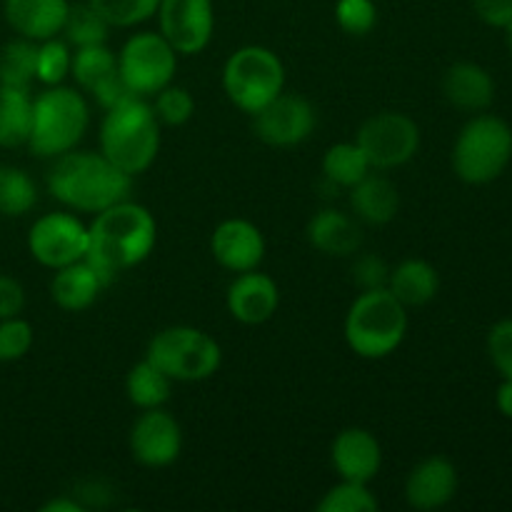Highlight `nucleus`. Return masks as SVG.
Instances as JSON below:
<instances>
[{"mask_svg": "<svg viewBox=\"0 0 512 512\" xmlns=\"http://www.w3.org/2000/svg\"><path fill=\"white\" fill-rule=\"evenodd\" d=\"M512 160V128L498 115H475L453 145V170L463 183L488 185L508 170Z\"/></svg>", "mask_w": 512, "mask_h": 512, "instance_id": "nucleus-6", "label": "nucleus"}, {"mask_svg": "<svg viewBox=\"0 0 512 512\" xmlns=\"http://www.w3.org/2000/svg\"><path fill=\"white\" fill-rule=\"evenodd\" d=\"M253 130L263 143L273 148H293L303 140L310 138V133L318 125V115L310 100H305L298 93H280L278 98L270 100L260 113L253 115Z\"/></svg>", "mask_w": 512, "mask_h": 512, "instance_id": "nucleus-13", "label": "nucleus"}, {"mask_svg": "<svg viewBox=\"0 0 512 512\" xmlns=\"http://www.w3.org/2000/svg\"><path fill=\"white\" fill-rule=\"evenodd\" d=\"M178 53L160 33H135L118 53V73L138 98L160 93L173 83Z\"/></svg>", "mask_w": 512, "mask_h": 512, "instance_id": "nucleus-9", "label": "nucleus"}, {"mask_svg": "<svg viewBox=\"0 0 512 512\" xmlns=\"http://www.w3.org/2000/svg\"><path fill=\"white\" fill-rule=\"evenodd\" d=\"M380 508L378 498L370 493L368 483L343 480L330 488L318 503V512H375Z\"/></svg>", "mask_w": 512, "mask_h": 512, "instance_id": "nucleus-32", "label": "nucleus"}, {"mask_svg": "<svg viewBox=\"0 0 512 512\" xmlns=\"http://www.w3.org/2000/svg\"><path fill=\"white\" fill-rule=\"evenodd\" d=\"M355 143L365 153L370 168L393 170L415 158L420 150V128L410 115L385 110L360 125Z\"/></svg>", "mask_w": 512, "mask_h": 512, "instance_id": "nucleus-10", "label": "nucleus"}, {"mask_svg": "<svg viewBox=\"0 0 512 512\" xmlns=\"http://www.w3.org/2000/svg\"><path fill=\"white\" fill-rule=\"evenodd\" d=\"M495 405H498L500 415L512 420V378H503V383L498 385V393H495Z\"/></svg>", "mask_w": 512, "mask_h": 512, "instance_id": "nucleus-42", "label": "nucleus"}, {"mask_svg": "<svg viewBox=\"0 0 512 512\" xmlns=\"http://www.w3.org/2000/svg\"><path fill=\"white\" fill-rule=\"evenodd\" d=\"M183 450L180 423L163 408L143 410L130 430V453L145 468H165L175 463Z\"/></svg>", "mask_w": 512, "mask_h": 512, "instance_id": "nucleus-14", "label": "nucleus"}, {"mask_svg": "<svg viewBox=\"0 0 512 512\" xmlns=\"http://www.w3.org/2000/svg\"><path fill=\"white\" fill-rule=\"evenodd\" d=\"M408 333V308L388 288L363 290L345 315V343L365 360L393 355Z\"/></svg>", "mask_w": 512, "mask_h": 512, "instance_id": "nucleus-4", "label": "nucleus"}, {"mask_svg": "<svg viewBox=\"0 0 512 512\" xmlns=\"http://www.w3.org/2000/svg\"><path fill=\"white\" fill-rule=\"evenodd\" d=\"M335 20L348 35H368L378 23L375 0H338Z\"/></svg>", "mask_w": 512, "mask_h": 512, "instance_id": "nucleus-37", "label": "nucleus"}, {"mask_svg": "<svg viewBox=\"0 0 512 512\" xmlns=\"http://www.w3.org/2000/svg\"><path fill=\"white\" fill-rule=\"evenodd\" d=\"M305 235H308V243L313 245L318 253L333 255V258L353 255L355 250L360 248V243H363L360 225L355 223L350 215L333 208H325L320 210V213H315L313 218H310Z\"/></svg>", "mask_w": 512, "mask_h": 512, "instance_id": "nucleus-21", "label": "nucleus"}, {"mask_svg": "<svg viewBox=\"0 0 512 512\" xmlns=\"http://www.w3.org/2000/svg\"><path fill=\"white\" fill-rule=\"evenodd\" d=\"M490 363L500 373V378H512V318H503L488 333Z\"/></svg>", "mask_w": 512, "mask_h": 512, "instance_id": "nucleus-38", "label": "nucleus"}, {"mask_svg": "<svg viewBox=\"0 0 512 512\" xmlns=\"http://www.w3.org/2000/svg\"><path fill=\"white\" fill-rule=\"evenodd\" d=\"M280 290L270 275L248 270L238 273V278L228 288V310L238 323L263 325L278 313Z\"/></svg>", "mask_w": 512, "mask_h": 512, "instance_id": "nucleus-17", "label": "nucleus"}, {"mask_svg": "<svg viewBox=\"0 0 512 512\" xmlns=\"http://www.w3.org/2000/svg\"><path fill=\"white\" fill-rule=\"evenodd\" d=\"M350 208L360 220L370 225H388L400 208V195L393 180L385 175L368 173L358 185L350 188Z\"/></svg>", "mask_w": 512, "mask_h": 512, "instance_id": "nucleus-23", "label": "nucleus"}, {"mask_svg": "<svg viewBox=\"0 0 512 512\" xmlns=\"http://www.w3.org/2000/svg\"><path fill=\"white\" fill-rule=\"evenodd\" d=\"M160 35L178 55H198L215 30L213 0H160Z\"/></svg>", "mask_w": 512, "mask_h": 512, "instance_id": "nucleus-12", "label": "nucleus"}, {"mask_svg": "<svg viewBox=\"0 0 512 512\" xmlns=\"http://www.w3.org/2000/svg\"><path fill=\"white\" fill-rule=\"evenodd\" d=\"M110 28H133L158 13L160 0H88Z\"/></svg>", "mask_w": 512, "mask_h": 512, "instance_id": "nucleus-34", "label": "nucleus"}, {"mask_svg": "<svg viewBox=\"0 0 512 512\" xmlns=\"http://www.w3.org/2000/svg\"><path fill=\"white\" fill-rule=\"evenodd\" d=\"M473 8L490 28H505L512 23V0H473Z\"/></svg>", "mask_w": 512, "mask_h": 512, "instance_id": "nucleus-41", "label": "nucleus"}, {"mask_svg": "<svg viewBox=\"0 0 512 512\" xmlns=\"http://www.w3.org/2000/svg\"><path fill=\"white\" fill-rule=\"evenodd\" d=\"M28 93L0 85V148L28 145L33 125V98Z\"/></svg>", "mask_w": 512, "mask_h": 512, "instance_id": "nucleus-26", "label": "nucleus"}, {"mask_svg": "<svg viewBox=\"0 0 512 512\" xmlns=\"http://www.w3.org/2000/svg\"><path fill=\"white\" fill-rule=\"evenodd\" d=\"M330 458H333V468L338 470L340 480L370 483L383 465V448L368 430L348 428L335 438Z\"/></svg>", "mask_w": 512, "mask_h": 512, "instance_id": "nucleus-18", "label": "nucleus"}, {"mask_svg": "<svg viewBox=\"0 0 512 512\" xmlns=\"http://www.w3.org/2000/svg\"><path fill=\"white\" fill-rule=\"evenodd\" d=\"M158 225L145 205L120 200L95 215L88 228L85 260L95 268L108 288L123 270L135 268L153 253Z\"/></svg>", "mask_w": 512, "mask_h": 512, "instance_id": "nucleus-1", "label": "nucleus"}, {"mask_svg": "<svg viewBox=\"0 0 512 512\" xmlns=\"http://www.w3.org/2000/svg\"><path fill=\"white\" fill-rule=\"evenodd\" d=\"M55 163L48 170L50 195L65 208L83 210V213H100L110 205L128 200L133 178L110 163L103 153H68L53 158Z\"/></svg>", "mask_w": 512, "mask_h": 512, "instance_id": "nucleus-2", "label": "nucleus"}, {"mask_svg": "<svg viewBox=\"0 0 512 512\" xmlns=\"http://www.w3.org/2000/svg\"><path fill=\"white\" fill-rule=\"evenodd\" d=\"M40 512H83V505L70 498H55L50 503H45Z\"/></svg>", "mask_w": 512, "mask_h": 512, "instance_id": "nucleus-43", "label": "nucleus"}, {"mask_svg": "<svg viewBox=\"0 0 512 512\" xmlns=\"http://www.w3.org/2000/svg\"><path fill=\"white\" fill-rule=\"evenodd\" d=\"M458 468L443 455L425 458L405 480V500L413 510H440L458 493Z\"/></svg>", "mask_w": 512, "mask_h": 512, "instance_id": "nucleus-16", "label": "nucleus"}, {"mask_svg": "<svg viewBox=\"0 0 512 512\" xmlns=\"http://www.w3.org/2000/svg\"><path fill=\"white\" fill-rule=\"evenodd\" d=\"M28 250L45 268H65L88 253V228L70 213H48L30 228Z\"/></svg>", "mask_w": 512, "mask_h": 512, "instance_id": "nucleus-11", "label": "nucleus"}, {"mask_svg": "<svg viewBox=\"0 0 512 512\" xmlns=\"http://www.w3.org/2000/svg\"><path fill=\"white\" fill-rule=\"evenodd\" d=\"M283 88V60L265 45H243L225 60L223 90L230 103L243 113H260L270 100L283 93Z\"/></svg>", "mask_w": 512, "mask_h": 512, "instance_id": "nucleus-8", "label": "nucleus"}, {"mask_svg": "<svg viewBox=\"0 0 512 512\" xmlns=\"http://www.w3.org/2000/svg\"><path fill=\"white\" fill-rule=\"evenodd\" d=\"M63 33H65V43L75 45V48L100 45L108 40L110 23L90 3H75L70 5L68 18H65V25H63Z\"/></svg>", "mask_w": 512, "mask_h": 512, "instance_id": "nucleus-31", "label": "nucleus"}, {"mask_svg": "<svg viewBox=\"0 0 512 512\" xmlns=\"http://www.w3.org/2000/svg\"><path fill=\"white\" fill-rule=\"evenodd\" d=\"M505 38H508V48H510V53H512V23H508L505 25Z\"/></svg>", "mask_w": 512, "mask_h": 512, "instance_id": "nucleus-44", "label": "nucleus"}, {"mask_svg": "<svg viewBox=\"0 0 512 512\" xmlns=\"http://www.w3.org/2000/svg\"><path fill=\"white\" fill-rule=\"evenodd\" d=\"M35 60H38V43L35 40H10L0 50V85L30 90V83L35 80Z\"/></svg>", "mask_w": 512, "mask_h": 512, "instance_id": "nucleus-29", "label": "nucleus"}, {"mask_svg": "<svg viewBox=\"0 0 512 512\" xmlns=\"http://www.w3.org/2000/svg\"><path fill=\"white\" fill-rule=\"evenodd\" d=\"M70 75L75 83L90 95L100 93L105 85L120 78L118 73V55L108 48L105 43L100 45H85V48H75L73 63H70Z\"/></svg>", "mask_w": 512, "mask_h": 512, "instance_id": "nucleus-25", "label": "nucleus"}, {"mask_svg": "<svg viewBox=\"0 0 512 512\" xmlns=\"http://www.w3.org/2000/svg\"><path fill=\"white\" fill-rule=\"evenodd\" d=\"M25 308V290L15 278L0 275V320L20 315Z\"/></svg>", "mask_w": 512, "mask_h": 512, "instance_id": "nucleus-40", "label": "nucleus"}, {"mask_svg": "<svg viewBox=\"0 0 512 512\" xmlns=\"http://www.w3.org/2000/svg\"><path fill=\"white\" fill-rule=\"evenodd\" d=\"M145 358L175 383H200L218 373L223 350L205 330L193 325H173L150 340Z\"/></svg>", "mask_w": 512, "mask_h": 512, "instance_id": "nucleus-7", "label": "nucleus"}, {"mask_svg": "<svg viewBox=\"0 0 512 512\" xmlns=\"http://www.w3.org/2000/svg\"><path fill=\"white\" fill-rule=\"evenodd\" d=\"M385 288L405 308H420V305H428L430 300H435V295L440 290V275L435 270V265H430L428 260L408 258L398 268L390 270V278Z\"/></svg>", "mask_w": 512, "mask_h": 512, "instance_id": "nucleus-24", "label": "nucleus"}, {"mask_svg": "<svg viewBox=\"0 0 512 512\" xmlns=\"http://www.w3.org/2000/svg\"><path fill=\"white\" fill-rule=\"evenodd\" d=\"M70 63H73V53L65 40H58V35L40 40L35 80H40L43 85H60L70 75Z\"/></svg>", "mask_w": 512, "mask_h": 512, "instance_id": "nucleus-33", "label": "nucleus"}, {"mask_svg": "<svg viewBox=\"0 0 512 512\" xmlns=\"http://www.w3.org/2000/svg\"><path fill=\"white\" fill-rule=\"evenodd\" d=\"M390 278V268L385 265V260L380 255H363V258L355 260L353 265V280L363 290L373 288H385Z\"/></svg>", "mask_w": 512, "mask_h": 512, "instance_id": "nucleus-39", "label": "nucleus"}, {"mask_svg": "<svg viewBox=\"0 0 512 512\" xmlns=\"http://www.w3.org/2000/svg\"><path fill=\"white\" fill-rule=\"evenodd\" d=\"M100 153L130 178L145 173L160 153V120L153 105L143 98H130L105 110Z\"/></svg>", "mask_w": 512, "mask_h": 512, "instance_id": "nucleus-3", "label": "nucleus"}, {"mask_svg": "<svg viewBox=\"0 0 512 512\" xmlns=\"http://www.w3.org/2000/svg\"><path fill=\"white\" fill-rule=\"evenodd\" d=\"M155 115H158L160 123L170 125V128H178L185 125L195 113V100L190 95L188 88L183 85H165L160 93H155Z\"/></svg>", "mask_w": 512, "mask_h": 512, "instance_id": "nucleus-35", "label": "nucleus"}, {"mask_svg": "<svg viewBox=\"0 0 512 512\" xmlns=\"http://www.w3.org/2000/svg\"><path fill=\"white\" fill-rule=\"evenodd\" d=\"M103 288L105 283L100 280V275L83 258L78 263H70L65 268L55 270V278L50 283V295H53L58 308L68 310V313H80V310H88L98 300Z\"/></svg>", "mask_w": 512, "mask_h": 512, "instance_id": "nucleus-22", "label": "nucleus"}, {"mask_svg": "<svg viewBox=\"0 0 512 512\" xmlns=\"http://www.w3.org/2000/svg\"><path fill=\"white\" fill-rule=\"evenodd\" d=\"M370 163L358 143H335L323 155V175L338 188H353L370 173Z\"/></svg>", "mask_w": 512, "mask_h": 512, "instance_id": "nucleus-28", "label": "nucleus"}, {"mask_svg": "<svg viewBox=\"0 0 512 512\" xmlns=\"http://www.w3.org/2000/svg\"><path fill=\"white\" fill-rule=\"evenodd\" d=\"M213 258L230 273H248L258 270L265 258V238L260 228L250 220L230 218L215 228L210 238Z\"/></svg>", "mask_w": 512, "mask_h": 512, "instance_id": "nucleus-15", "label": "nucleus"}, {"mask_svg": "<svg viewBox=\"0 0 512 512\" xmlns=\"http://www.w3.org/2000/svg\"><path fill=\"white\" fill-rule=\"evenodd\" d=\"M170 390H173V380H170L163 370L155 368L148 358L140 360L138 365H133L128 378H125V393H128V400L140 410L163 408L170 400Z\"/></svg>", "mask_w": 512, "mask_h": 512, "instance_id": "nucleus-27", "label": "nucleus"}, {"mask_svg": "<svg viewBox=\"0 0 512 512\" xmlns=\"http://www.w3.org/2000/svg\"><path fill=\"white\" fill-rule=\"evenodd\" d=\"M90 110L83 95L65 85H48L33 98L28 148L38 158H58L83 140Z\"/></svg>", "mask_w": 512, "mask_h": 512, "instance_id": "nucleus-5", "label": "nucleus"}, {"mask_svg": "<svg viewBox=\"0 0 512 512\" xmlns=\"http://www.w3.org/2000/svg\"><path fill=\"white\" fill-rule=\"evenodd\" d=\"M443 93L450 105L465 113H483L495 100V80L483 65L455 63L450 65L443 78Z\"/></svg>", "mask_w": 512, "mask_h": 512, "instance_id": "nucleus-20", "label": "nucleus"}, {"mask_svg": "<svg viewBox=\"0 0 512 512\" xmlns=\"http://www.w3.org/2000/svg\"><path fill=\"white\" fill-rule=\"evenodd\" d=\"M68 10V0H3V15L10 28L35 43L63 33Z\"/></svg>", "mask_w": 512, "mask_h": 512, "instance_id": "nucleus-19", "label": "nucleus"}, {"mask_svg": "<svg viewBox=\"0 0 512 512\" xmlns=\"http://www.w3.org/2000/svg\"><path fill=\"white\" fill-rule=\"evenodd\" d=\"M38 203V190L25 170L0 165V215L20 218Z\"/></svg>", "mask_w": 512, "mask_h": 512, "instance_id": "nucleus-30", "label": "nucleus"}, {"mask_svg": "<svg viewBox=\"0 0 512 512\" xmlns=\"http://www.w3.org/2000/svg\"><path fill=\"white\" fill-rule=\"evenodd\" d=\"M33 348V325L20 315L0 320V363H15Z\"/></svg>", "mask_w": 512, "mask_h": 512, "instance_id": "nucleus-36", "label": "nucleus"}]
</instances>
